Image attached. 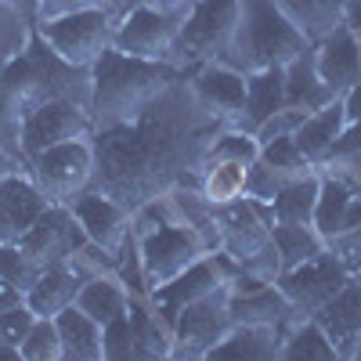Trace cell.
Masks as SVG:
<instances>
[{"instance_id": "obj_24", "label": "cell", "mask_w": 361, "mask_h": 361, "mask_svg": "<svg viewBox=\"0 0 361 361\" xmlns=\"http://www.w3.org/2000/svg\"><path fill=\"white\" fill-rule=\"evenodd\" d=\"M279 109H286V66L246 73V112H243L238 130L257 134V127L275 116Z\"/></svg>"}, {"instance_id": "obj_31", "label": "cell", "mask_w": 361, "mask_h": 361, "mask_svg": "<svg viewBox=\"0 0 361 361\" xmlns=\"http://www.w3.org/2000/svg\"><path fill=\"white\" fill-rule=\"evenodd\" d=\"M76 307L87 311L90 318L105 329L109 322L123 318V314L130 311V293H127L123 286L102 279V275H90V279L83 282V289L76 293Z\"/></svg>"}, {"instance_id": "obj_16", "label": "cell", "mask_w": 361, "mask_h": 361, "mask_svg": "<svg viewBox=\"0 0 361 361\" xmlns=\"http://www.w3.org/2000/svg\"><path fill=\"white\" fill-rule=\"evenodd\" d=\"M18 246L33 257L37 264H54V260H73L80 257L83 246H90V238L83 231V224L76 221V214L66 206V202H51L44 214L37 217V224L29 228Z\"/></svg>"}, {"instance_id": "obj_57", "label": "cell", "mask_w": 361, "mask_h": 361, "mask_svg": "<svg viewBox=\"0 0 361 361\" xmlns=\"http://www.w3.org/2000/svg\"><path fill=\"white\" fill-rule=\"evenodd\" d=\"M354 361H361V340H357V350H354Z\"/></svg>"}, {"instance_id": "obj_32", "label": "cell", "mask_w": 361, "mask_h": 361, "mask_svg": "<svg viewBox=\"0 0 361 361\" xmlns=\"http://www.w3.org/2000/svg\"><path fill=\"white\" fill-rule=\"evenodd\" d=\"M271 235H275V250H279L282 271H293L304 260L329 250L325 238L314 231V224H271Z\"/></svg>"}, {"instance_id": "obj_7", "label": "cell", "mask_w": 361, "mask_h": 361, "mask_svg": "<svg viewBox=\"0 0 361 361\" xmlns=\"http://www.w3.org/2000/svg\"><path fill=\"white\" fill-rule=\"evenodd\" d=\"M209 250L214 246L199 235L195 224H166L163 221L159 228L145 231L137 243V257H141V279H145L148 293L173 282L177 275H185Z\"/></svg>"}, {"instance_id": "obj_15", "label": "cell", "mask_w": 361, "mask_h": 361, "mask_svg": "<svg viewBox=\"0 0 361 361\" xmlns=\"http://www.w3.org/2000/svg\"><path fill=\"white\" fill-rule=\"evenodd\" d=\"M195 105L221 127L238 130L246 112V73H238L224 62H206L188 76Z\"/></svg>"}, {"instance_id": "obj_53", "label": "cell", "mask_w": 361, "mask_h": 361, "mask_svg": "<svg viewBox=\"0 0 361 361\" xmlns=\"http://www.w3.org/2000/svg\"><path fill=\"white\" fill-rule=\"evenodd\" d=\"M0 361H25L22 347H15V343H8L4 336H0Z\"/></svg>"}, {"instance_id": "obj_22", "label": "cell", "mask_w": 361, "mask_h": 361, "mask_svg": "<svg viewBox=\"0 0 361 361\" xmlns=\"http://www.w3.org/2000/svg\"><path fill=\"white\" fill-rule=\"evenodd\" d=\"M83 275L73 260H54L40 271V279L33 282V289L25 293V307L37 318H54L58 311H66L69 304H76V293L83 289Z\"/></svg>"}, {"instance_id": "obj_13", "label": "cell", "mask_w": 361, "mask_h": 361, "mask_svg": "<svg viewBox=\"0 0 361 361\" xmlns=\"http://www.w3.org/2000/svg\"><path fill=\"white\" fill-rule=\"evenodd\" d=\"M94 130L98 127L87 105L54 98V102H44L37 109L22 112V152L25 159H33L51 145H62L73 137H94Z\"/></svg>"}, {"instance_id": "obj_34", "label": "cell", "mask_w": 361, "mask_h": 361, "mask_svg": "<svg viewBox=\"0 0 361 361\" xmlns=\"http://www.w3.org/2000/svg\"><path fill=\"white\" fill-rule=\"evenodd\" d=\"M282 357L286 361H336V347L329 343V336L322 333V325L314 318L293 325L282 343Z\"/></svg>"}, {"instance_id": "obj_28", "label": "cell", "mask_w": 361, "mask_h": 361, "mask_svg": "<svg viewBox=\"0 0 361 361\" xmlns=\"http://www.w3.org/2000/svg\"><path fill=\"white\" fill-rule=\"evenodd\" d=\"M343 127H347V116H343V98H336L333 105H325V109H318V112H311L304 123H300V130L293 134V141H296V148L304 152L314 166L329 156V148H333V141L343 134Z\"/></svg>"}, {"instance_id": "obj_43", "label": "cell", "mask_w": 361, "mask_h": 361, "mask_svg": "<svg viewBox=\"0 0 361 361\" xmlns=\"http://www.w3.org/2000/svg\"><path fill=\"white\" fill-rule=\"evenodd\" d=\"M307 116H311L307 109H293V105H286V109H279L275 116L264 119V123L257 127V141L267 145V141H275V137H293Z\"/></svg>"}, {"instance_id": "obj_39", "label": "cell", "mask_w": 361, "mask_h": 361, "mask_svg": "<svg viewBox=\"0 0 361 361\" xmlns=\"http://www.w3.org/2000/svg\"><path fill=\"white\" fill-rule=\"evenodd\" d=\"M22 357L25 361H58L62 357V336H58L54 318H37L33 333L22 343Z\"/></svg>"}, {"instance_id": "obj_18", "label": "cell", "mask_w": 361, "mask_h": 361, "mask_svg": "<svg viewBox=\"0 0 361 361\" xmlns=\"http://www.w3.org/2000/svg\"><path fill=\"white\" fill-rule=\"evenodd\" d=\"M47 206L51 199L40 192L33 173H4L0 177V243L15 246Z\"/></svg>"}, {"instance_id": "obj_46", "label": "cell", "mask_w": 361, "mask_h": 361, "mask_svg": "<svg viewBox=\"0 0 361 361\" xmlns=\"http://www.w3.org/2000/svg\"><path fill=\"white\" fill-rule=\"evenodd\" d=\"M116 0H37L33 8V22H47L58 15H73V11H87V8H112Z\"/></svg>"}, {"instance_id": "obj_3", "label": "cell", "mask_w": 361, "mask_h": 361, "mask_svg": "<svg viewBox=\"0 0 361 361\" xmlns=\"http://www.w3.org/2000/svg\"><path fill=\"white\" fill-rule=\"evenodd\" d=\"M0 98H8L22 112L37 109L44 102L66 98L90 109V69L62 62L37 33V25H25V44L8 58L0 76Z\"/></svg>"}, {"instance_id": "obj_17", "label": "cell", "mask_w": 361, "mask_h": 361, "mask_svg": "<svg viewBox=\"0 0 361 361\" xmlns=\"http://www.w3.org/2000/svg\"><path fill=\"white\" fill-rule=\"evenodd\" d=\"M69 209L76 214V221L83 224L90 246H98L102 253L116 257L123 253L127 243H130V209H123L116 199H109L105 192H83L69 202Z\"/></svg>"}, {"instance_id": "obj_33", "label": "cell", "mask_w": 361, "mask_h": 361, "mask_svg": "<svg viewBox=\"0 0 361 361\" xmlns=\"http://www.w3.org/2000/svg\"><path fill=\"white\" fill-rule=\"evenodd\" d=\"M127 314H130V329H134V361L170 357L173 354V333H166L152 311H145L137 300H130Z\"/></svg>"}, {"instance_id": "obj_56", "label": "cell", "mask_w": 361, "mask_h": 361, "mask_svg": "<svg viewBox=\"0 0 361 361\" xmlns=\"http://www.w3.org/2000/svg\"><path fill=\"white\" fill-rule=\"evenodd\" d=\"M347 267H350V275H354V279H357V282H361V257H354V260H350V264H347Z\"/></svg>"}, {"instance_id": "obj_35", "label": "cell", "mask_w": 361, "mask_h": 361, "mask_svg": "<svg viewBox=\"0 0 361 361\" xmlns=\"http://www.w3.org/2000/svg\"><path fill=\"white\" fill-rule=\"evenodd\" d=\"M202 159H206V163H243V166H250V163L260 159V141H257V134H250V130H231V127H224V130H217L214 141H209V148H206Z\"/></svg>"}, {"instance_id": "obj_50", "label": "cell", "mask_w": 361, "mask_h": 361, "mask_svg": "<svg viewBox=\"0 0 361 361\" xmlns=\"http://www.w3.org/2000/svg\"><path fill=\"white\" fill-rule=\"evenodd\" d=\"M343 22L354 33V40L361 44V0H347V11H343Z\"/></svg>"}, {"instance_id": "obj_1", "label": "cell", "mask_w": 361, "mask_h": 361, "mask_svg": "<svg viewBox=\"0 0 361 361\" xmlns=\"http://www.w3.org/2000/svg\"><path fill=\"white\" fill-rule=\"evenodd\" d=\"M214 123L192 98L188 76L145 109L137 119L94 130V192H105L137 214L145 202L166 195L188 166L202 163Z\"/></svg>"}, {"instance_id": "obj_40", "label": "cell", "mask_w": 361, "mask_h": 361, "mask_svg": "<svg viewBox=\"0 0 361 361\" xmlns=\"http://www.w3.org/2000/svg\"><path fill=\"white\" fill-rule=\"evenodd\" d=\"M102 357L109 361H134V329H130V314L116 318L102 329Z\"/></svg>"}, {"instance_id": "obj_21", "label": "cell", "mask_w": 361, "mask_h": 361, "mask_svg": "<svg viewBox=\"0 0 361 361\" xmlns=\"http://www.w3.org/2000/svg\"><path fill=\"white\" fill-rule=\"evenodd\" d=\"M357 224H361V188L350 185L347 177H322L318 206H314V231L325 238V246Z\"/></svg>"}, {"instance_id": "obj_30", "label": "cell", "mask_w": 361, "mask_h": 361, "mask_svg": "<svg viewBox=\"0 0 361 361\" xmlns=\"http://www.w3.org/2000/svg\"><path fill=\"white\" fill-rule=\"evenodd\" d=\"M318 188H322V177L318 173L296 177V180H289V185H282L279 195L267 202L271 224H314Z\"/></svg>"}, {"instance_id": "obj_37", "label": "cell", "mask_w": 361, "mask_h": 361, "mask_svg": "<svg viewBox=\"0 0 361 361\" xmlns=\"http://www.w3.org/2000/svg\"><path fill=\"white\" fill-rule=\"evenodd\" d=\"M260 163H267L282 180H296V177L314 173V163L300 152L293 137H275V141L260 145Z\"/></svg>"}, {"instance_id": "obj_26", "label": "cell", "mask_w": 361, "mask_h": 361, "mask_svg": "<svg viewBox=\"0 0 361 361\" xmlns=\"http://www.w3.org/2000/svg\"><path fill=\"white\" fill-rule=\"evenodd\" d=\"M228 311L235 325H286L289 322V300L286 293L271 282L253 293H231Z\"/></svg>"}, {"instance_id": "obj_23", "label": "cell", "mask_w": 361, "mask_h": 361, "mask_svg": "<svg viewBox=\"0 0 361 361\" xmlns=\"http://www.w3.org/2000/svg\"><path fill=\"white\" fill-rule=\"evenodd\" d=\"M282 343H286L282 325H235L206 357L209 361H271V357H282Z\"/></svg>"}, {"instance_id": "obj_9", "label": "cell", "mask_w": 361, "mask_h": 361, "mask_svg": "<svg viewBox=\"0 0 361 361\" xmlns=\"http://www.w3.org/2000/svg\"><path fill=\"white\" fill-rule=\"evenodd\" d=\"M29 173L40 185V192L51 202H73L94 185V141L90 137H73L62 145L44 148L40 156L29 159Z\"/></svg>"}, {"instance_id": "obj_38", "label": "cell", "mask_w": 361, "mask_h": 361, "mask_svg": "<svg viewBox=\"0 0 361 361\" xmlns=\"http://www.w3.org/2000/svg\"><path fill=\"white\" fill-rule=\"evenodd\" d=\"M40 271H44V264H37L18 243L15 246L0 243V279H4V282H11L15 289L29 293V289H33V282L40 279Z\"/></svg>"}, {"instance_id": "obj_48", "label": "cell", "mask_w": 361, "mask_h": 361, "mask_svg": "<svg viewBox=\"0 0 361 361\" xmlns=\"http://www.w3.org/2000/svg\"><path fill=\"white\" fill-rule=\"evenodd\" d=\"M343 116H347V123H361V83L343 94Z\"/></svg>"}, {"instance_id": "obj_49", "label": "cell", "mask_w": 361, "mask_h": 361, "mask_svg": "<svg viewBox=\"0 0 361 361\" xmlns=\"http://www.w3.org/2000/svg\"><path fill=\"white\" fill-rule=\"evenodd\" d=\"M18 304H25V293H22V289H15L11 282L0 279V314L11 311V307H18Z\"/></svg>"}, {"instance_id": "obj_41", "label": "cell", "mask_w": 361, "mask_h": 361, "mask_svg": "<svg viewBox=\"0 0 361 361\" xmlns=\"http://www.w3.org/2000/svg\"><path fill=\"white\" fill-rule=\"evenodd\" d=\"M282 185H289V180H282L275 170H271L267 163H250V170H246V188H243V199H250V202H271L279 195V188Z\"/></svg>"}, {"instance_id": "obj_52", "label": "cell", "mask_w": 361, "mask_h": 361, "mask_svg": "<svg viewBox=\"0 0 361 361\" xmlns=\"http://www.w3.org/2000/svg\"><path fill=\"white\" fill-rule=\"evenodd\" d=\"M18 22H22V18H18ZM11 25H15V22H11ZM11 25H4V29H11ZM4 29H0V76H4V66H8V58L15 54V40H11V44L4 40Z\"/></svg>"}, {"instance_id": "obj_42", "label": "cell", "mask_w": 361, "mask_h": 361, "mask_svg": "<svg viewBox=\"0 0 361 361\" xmlns=\"http://www.w3.org/2000/svg\"><path fill=\"white\" fill-rule=\"evenodd\" d=\"M0 152L29 163L22 152V109L11 105L8 98H0Z\"/></svg>"}, {"instance_id": "obj_36", "label": "cell", "mask_w": 361, "mask_h": 361, "mask_svg": "<svg viewBox=\"0 0 361 361\" xmlns=\"http://www.w3.org/2000/svg\"><path fill=\"white\" fill-rule=\"evenodd\" d=\"M206 173H202V195L221 206V202H231V199H243V188H246V170L243 163H206Z\"/></svg>"}, {"instance_id": "obj_51", "label": "cell", "mask_w": 361, "mask_h": 361, "mask_svg": "<svg viewBox=\"0 0 361 361\" xmlns=\"http://www.w3.org/2000/svg\"><path fill=\"white\" fill-rule=\"evenodd\" d=\"M145 4H152L166 15H188V8L195 4V0H145Z\"/></svg>"}, {"instance_id": "obj_47", "label": "cell", "mask_w": 361, "mask_h": 361, "mask_svg": "<svg viewBox=\"0 0 361 361\" xmlns=\"http://www.w3.org/2000/svg\"><path fill=\"white\" fill-rule=\"evenodd\" d=\"M329 250H333L336 257H343L347 264H350L354 257H361V224H357V228H350L347 235L333 238V243H329Z\"/></svg>"}, {"instance_id": "obj_10", "label": "cell", "mask_w": 361, "mask_h": 361, "mask_svg": "<svg viewBox=\"0 0 361 361\" xmlns=\"http://www.w3.org/2000/svg\"><path fill=\"white\" fill-rule=\"evenodd\" d=\"M347 279H350V267L333 250H325V253L304 260L293 271H282V275L275 279V286L289 300V329L300 325V322H307V318H314V311L322 304H329V300L343 289Z\"/></svg>"}, {"instance_id": "obj_27", "label": "cell", "mask_w": 361, "mask_h": 361, "mask_svg": "<svg viewBox=\"0 0 361 361\" xmlns=\"http://www.w3.org/2000/svg\"><path fill=\"white\" fill-rule=\"evenodd\" d=\"M58 336H62V361H98L102 357V325L69 304L66 311L54 314Z\"/></svg>"}, {"instance_id": "obj_55", "label": "cell", "mask_w": 361, "mask_h": 361, "mask_svg": "<svg viewBox=\"0 0 361 361\" xmlns=\"http://www.w3.org/2000/svg\"><path fill=\"white\" fill-rule=\"evenodd\" d=\"M4 8H11V11H18V15H25L29 11V0H0Z\"/></svg>"}, {"instance_id": "obj_44", "label": "cell", "mask_w": 361, "mask_h": 361, "mask_svg": "<svg viewBox=\"0 0 361 361\" xmlns=\"http://www.w3.org/2000/svg\"><path fill=\"white\" fill-rule=\"evenodd\" d=\"M33 325H37V314L29 311L25 304H18V307L0 314V336H4L8 343H15V347H22L25 336L33 333Z\"/></svg>"}, {"instance_id": "obj_29", "label": "cell", "mask_w": 361, "mask_h": 361, "mask_svg": "<svg viewBox=\"0 0 361 361\" xmlns=\"http://www.w3.org/2000/svg\"><path fill=\"white\" fill-rule=\"evenodd\" d=\"M275 4L311 44L325 40L336 25H343V11H347V0H275Z\"/></svg>"}, {"instance_id": "obj_20", "label": "cell", "mask_w": 361, "mask_h": 361, "mask_svg": "<svg viewBox=\"0 0 361 361\" xmlns=\"http://www.w3.org/2000/svg\"><path fill=\"white\" fill-rule=\"evenodd\" d=\"M314 322L322 325L329 343L336 347V357H354L361 340V282L350 275L343 289L314 311Z\"/></svg>"}, {"instance_id": "obj_6", "label": "cell", "mask_w": 361, "mask_h": 361, "mask_svg": "<svg viewBox=\"0 0 361 361\" xmlns=\"http://www.w3.org/2000/svg\"><path fill=\"white\" fill-rule=\"evenodd\" d=\"M33 25H37V33L44 37V44L62 58V62L90 69L112 47L116 18H112L109 8H87V11L58 15V18L33 22Z\"/></svg>"}, {"instance_id": "obj_4", "label": "cell", "mask_w": 361, "mask_h": 361, "mask_svg": "<svg viewBox=\"0 0 361 361\" xmlns=\"http://www.w3.org/2000/svg\"><path fill=\"white\" fill-rule=\"evenodd\" d=\"M307 47L311 40L286 18L275 0H238V29L224 54V66L238 73L289 66Z\"/></svg>"}, {"instance_id": "obj_58", "label": "cell", "mask_w": 361, "mask_h": 361, "mask_svg": "<svg viewBox=\"0 0 361 361\" xmlns=\"http://www.w3.org/2000/svg\"><path fill=\"white\" fill-rule=\"evenodd\" d=\"M33 8H37V0H29V15H33Z\"/></svg>"}, {"instance_id": "obj_19", "label": "cell", "mask_w": 361, "mask_h": 361, "mask_svg": "<svg viewBox=\"0 0 361 361\" xmlns=\"http://www.w3.org/2000/svg\"><path fill=\"white\" fill-rule=\"evenodd\" d=\"M314 69L336 98H343L350 87L361 83V44L354 40L347 22L314 44Z\"/></svg>"}, {"instance_id": "obj_5", "label": "cell", "mask_w": 361, "mask_h": 361, "mask_svg": "<svg viewBox=\"0 0 361 361\" xmlns=\"http://www.w3.org/2000/svg\"><path fill=\"white\" fill-rule=\"evenodd\" d=\"M214 224H217L221 253H228L243 271H250V275H257L264 282H275L282 275L267 202H250V199L221 202L214 209Z\"/></svg>"}, {"instance_id": "obj_14", "label": "cell", "mask_w": 361, "mask_h": 361, "mask_svg": "<svg viewBox=\"0 0 361 361\" xmlns=\"http://www.w3.org/2000/svg\"><path fill=\"white\" fill-rule=\"evenodd\" d=\"M238 271H243V267H238L228 253H217V257L206 253L199 264H192V267L185 271V275H177L173 282L152 289V293H148V300L159 307V318L170 325V333H173V318L180 314V307H188L192 300H199V296H206V293L228 286Z\"/></svg>"}, {"instance_id": "obj_54", "label": "cell", "mask_w": 361, "mask_h": 361, "mask_svg": "<svg viewBox=\"0 0 361 361\" xmlns=\"http://www.w3.org/2000/svg\"><path fill=\"white\" fill-rule=\"evenodd\" d=\"M15 18H22L18 11H11V8H4V4H0V29H4V25H11Z\"/></svg>"}, {"instance_id": "obj_45", "label": "cell", "mask_w": 361, "mask_h": 361, "mask_svg": "<svg viewBox=\"0 0 361 361\" xmlns=\"http://www.w3.org/2000/svg\"><path fill=\"white\" fill-rule=\"evenodd\" d=\"M325 163H357L361 166V123H347L343 127V134L333 141L329 156L318 166H325Z\"/></svg>"}, {"instance_id": "obj_25", "label": "cell", "mask_w": 361, "mask_h": 361, "mask_svg": "<svg viewBox=\"0 0 361 361\" xmlns=\"http://www.w3.org/2000/svg\"><path fill=\"white\" fill-rule=\"evenodd\" d=\"M333 102H336V94L322 83V76L314 69V44H311L304 54H296L286 66V105L318 112V109L333 105Z\"/></svg>"}, {"instance_id": "obj_12", "label": "cell", "mask_w": 361, "mask_h": 361, "mask_svg": "<svg viewBox=\"0 0 361 361\" xmlns=\"http://www.w3.org/2000/svg\"><path fill=\"white\" fill-rule=\"evenodd\" d=\"M228 286L192 300L188 307H180L173 318V354L170 357H206L231 329V311H228Z\"/></svg>"}, {"instance_id": "obj_2", "label": "cell", "mask_w": 361, "mask_h": 361, "mask_svg": "<svg viewBox=\"0 0 361 361\" xmlns=\"http://www.w3.org/2000/svg\"><path fill=\"white\" fill-rule=\"evenodd\" d=\"M180 80H185V69L173 62H148V58H130L109 47L90 66V116H94V127L137 119Z\"/></svg>"}, {"instance_id": "obj_11", "label": "cell", "mask_w": 361, "mask_h": 361, "mask_svg": "<svg viewBox=\"0 0 361 361\" xmlns=\"http://www.w3.org/2000/svg\"><path fill=\"white\" fill-rule=\"evenodd\" d=\"M185 15H166L152 4H141L123 11V18L112 29V47L130 58H148V62H173L177 66V33Z\"/></svg>"}, {"instance_id": "obj_8", "label": "cell", "mask_w": 361, "mask_h": 361, "mask_svg": "<svg viewBox=\"0 0 361 361\" xmlns=\"http://www.w3.org/2000/svg\"><path fill=\"white\" fill-rule=\"evenodd\" d=\"M238 29V0H195L177 33V62H224Z\"/></svg>"}]
</instances>
